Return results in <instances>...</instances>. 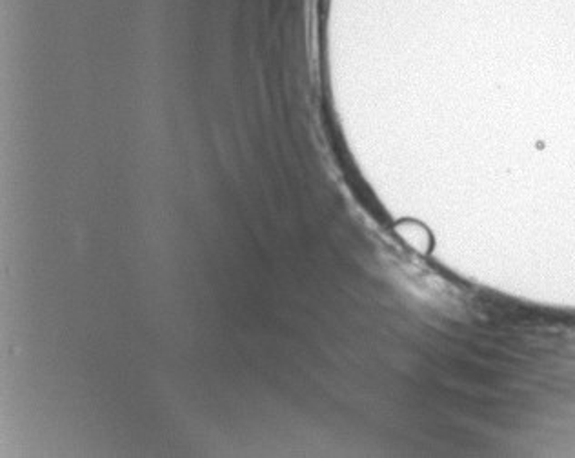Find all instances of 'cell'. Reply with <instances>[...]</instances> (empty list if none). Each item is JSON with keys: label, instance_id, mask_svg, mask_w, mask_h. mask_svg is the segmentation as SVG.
<instances>
[{"label": "cell", "instance_id": "obj_1", "mask_svg": "<svg viewBox=\"0 0 575 458\" xmlns=\"http://www.w3.org/2000/svg\"><path fill=\"white\" fill-rule=\"evenodd\" d=\"M397 231H399L401 237L413 247V250L419 251H426L430 247V238L426 235L423 228L415 222H403V224L397 225Z\"/></svg>", "mask_w": 575, "mask_h": 458}]
</instances>
